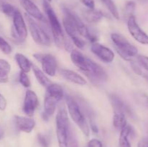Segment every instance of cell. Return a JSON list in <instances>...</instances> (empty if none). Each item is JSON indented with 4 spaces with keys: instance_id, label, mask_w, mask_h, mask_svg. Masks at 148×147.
<instances>
[{
    "instance_id": "42",
    "label": "cell",
    "mask_w": 148,
    "mask_h": 147,
    "mask_svg": "<svg viewBox=\"0 0 148 147\" xmlns=\"http://www.w3.org/2000/svg\"><path fill=\"white\" fill-rule=\"evenodd\" d=\"M46 1H49V2H51V1L52 0H46Z\"/></svg>"
},
{
    "instance_id": "6",
    "label": "cell",
    "mask_w": 148,
    "mask_h": 147,
    "mask_svg": "<svg viewBox=\"0 0 148 147\" xmlns=\"http://www.w3.org/2000/svg\"><path fill=\"white\" fill-rule=\"evenodd\" d=\"M63 26L66 34L69 36L74 44L79 49H82L85 46V41L82 38L80 35L78 33L75 26V13L70 11L69 9L64 7L63 9Z\"/></svg>"
},
{
    "instance_id": "26",
    "label": "cell",
    "mask_w": 148,
    "mask_h": 147,
    "mask_svg": "<svg viewBox=\"0 0 148 147\" xmlns=\"http://www.w3.org/2000/svg\"><path fill=\"white\" fill-rule=\"evenodd\" d=\"M0 50H1L2 53L7 55L10 54L12 50V48L11 46L9 44L8 42L4 40L3 37H1V36H0Z\"/></svg>"
},
{
    "instance_id": "32",
    "label": "cell",
    "mask_w": 148,
    "mask_h": 147,
    "mask_svg": "<svg viewBox=\"0 0 148 147\" xmlns=\"http://www.w3.org/2000/svg\"><path fill=\"white\" fill-rule=\"evenodd\" d=\"M87 147H103V144L100 140L97 138H92L88 143Z\"/></svg>"
},
{
    "instance_id": "1",
    "label": "cell",
    "mask_w": 148,
    "mask_h": 147,
    "mask_svg": "<svg viewBox=\"0 0 148 147\" xmlns=\"http://www.w3.org/2000/svg\"><path fill=\"white\" fill-rule=\"evenodd\" d=\"M72 63L95 84H101L108 79L106 71L101 65L97 63L82 52L73 49L70 52Z\"/></svg>"
},
{
    "instance_id": "9",
    "label": "cell",
    "mask_w": 148,
    "mask_h": 147,
    "mask_svg": "<svg viewBox=\"0 0 148 147\" xmlns=\"http://www.w3.org/2000/svg\"><path fill=\"white\" fill-rule=\"evenodd\" d=\"M13 26L12 28V35L17 41L23 43L27 36V29L25 22L21 12L17 11L13 16Z\"/></svg>"
},
{
    "instance_id": "33",
    "label": "cell",
    "mask_w": 148,
    "mask_h": 147,
    "mask_svg": "<svg viewBox=\"0 0 148 147\" xmlns=\"http://www.w3.org/2000/svg\"><path fill=\"white\" fill-rule=\"evenodd\" d=\"M81 3L88 9L93 10L95 9V1L94 0H80Z\"/></svg>"
},
{
    "instance_id": "23",
    "label": "cell",
    "mask_w": 148,
    "mask_h": 147,
    "mask_svg": "<svg viewBox=\"0 0 148 147\" xmlns=\"http://www.w3.org/2000/svg\"><path fill=\"white\" fill-rule=\"evenodd\" d=\"M0 11L7 17H13V16L16 14L17 11H19V10L10 3L1 1H0Z\"/></svg>"
},
{
    "instance_id": "11",
    "label": "cell",
    "mask_w": 148,
    "mask_h": 147,
    "mask_svg": "<svg viewBox=\"0 0 148 147\" xmlns=\"http://www.w3.org/2000/svg\"><path fill=\"white\" fill-rule=\"evenodd\" d=\"M127 27L130 35L137 42L143 45H148V35L140 28L134 15L131 16L127 20Z\"/></svg>"
},
{
    "instance_id": "12",
    "label": "cell",
    "mask_w": 148,
    "mask_h": 147,
    "mask_svg": "<svg viewBox=\"0 0 148 147\" xmlns=\"http://www.w3.org/2000/svg\"><path fill=\"white\" fill-rule=\"evenodd\" d=\"M39 105V100L37 95L33 91L27 90L25 95L24 102H23V110L27 117L33 116L35 111Z\"/></svg>"
},
{
    "instance_id": "36",
    "label": "cell",
    "mask_w": 148,
    "mask_h": 147,
    "mask_svg": "<svg viewBox=\"0 0 148 147\" xmlns=\"http://www.w3.org/2000/svg\"><path fill=\"white\" fill-rule=\"evenodd\" d=\"M137 147H148V137H145L139 141Z\"/></svg>"
},
{
    "instance_id": "28",
    "label": "cell",
    "mask_w": 148,
    "mask_h": 147,
    "mask_svg": "<svg viewBox=\"0 0 148 147\" xmlns=\"http://www.w3.org/2000/svg\"><path fill=\"white\" fill-rule=\"evenodd\" d=\"M68 147H79L77 140L72 128L69 131V138H68Z\"/></svg>"
},
{
    "instance_id": "17",
    "label": "cell",
    "mask_w": 148,
    "mask_h": 147,
    "mask_svg": "<svg viewBox=\"0 0 148 147\" xmlns=\"http://www.w3.org/2000/svg\"><path fill=\"white\" fill-rule=\"evenodd\" d=\"M61 76L67 81L72 82L77 85H85L87 84V81L85 80L83 76L77 74L74 71L69 69H60L59 71Z\"/></svg>"
},
{
    "instance_id": "38",
    "label": "cell",
    "mask_w": 148,
    "mask_h": 147,
    "mask_svg": "<svg viewBox=\"0 0 148 147\" xmlns=\"http://www.w3.org/2000/svg\"><path fill=\"white\" fill-rule=\"evenodd\" d=\"M132 69L134 70V71L135 72L136 74H143L142 73L141 69H140L136 64H134V63H133V64L132 65Z\"/></svg>"
},
{
    "instance_id": "15",
    "label": "cell",
    "mask_w": 148,
    "mask_h": 147,
    "mask_svg": "<svg viewBox=\"0 0 148 147\" xmlns=\"http://www.w3.org/2000/svg\"><path fill=\"white\" fill-rule=\"evenodd\" d=\"M109 99L111 101V105L116 112H121L125 115L130 117L133 116V112L130 107L127 103L124 102L121 98L114 94H110Z\"/></svg>"
},
{
    "instance_id": "40",
    "label": "cell",
    "mask_w": 148,
    "mask_h": 147,
    "mask_svg": "<svg viewBox=\"0 0 148 147\" xmlns=\"http://www.w3.org/2000/svg\"><path fill=\"white\" fill-rule=\"evenodd\" d=\"M145 79L148 81V76H147V75H145Z\"/></svg>"
},
{
    "instance_id": "27",
    "label": "cell",
    "mask_w": 148,
    "mask_h": 147,
    "mask_svg": "<svg viewBox=\"0 0 148 147\" xmlns=\"http://www.w3.org/2000/svg\"><path fill=\"white\" fill-rule=\"evenodd\" d=\"M19 82H20V83L24 87H30V81L28 76L27 75V73H25V72L20 71V74H19Z\"/></svg>"
},
{
    "instance_id": "21",
    "label": "cell",
    "mask_w": 148,
    "mask_h": 147,
    "mask_svg": "<svg viewBox=\"0 0 148 147\" xmlns=\"http://www.w3.org/2000/svg\"><path fill=\"white\" fill-rule=\"evenodd\" d=\"M32 69H33V73H34V75L36 76L37 81L43 87L46 88L48 86H49L51 84V82L50 81V79L46 76L44 72L40 70L38 67H37L35 65L32 64Z\"/></svg>"
},
{
    "instance_id": "31",
    "label": "cell",
    "mask_w": 148,
    "mask_h": 147,
    "mask_svg": "<svg viewBox=\"0 0 148 147\" xmlns=\"http://www.w3.org/2000/svg\"><path fill=\"white\" fill-rule=\"evenodd\" d=\"M137 61L140 63V64L148 71V56L139 55V56H137Z\"/></svg>"
},
{
    "instance_id": "8",
    "label": "cell",
    "mask_w": 148,
    "mask_h": 147,
    "mask_svg": "<svg viewBox=\"0 0 148 147\" xmlns=\"http://www.w3.org/2000/svg\"><path fill=\"white\" fill-rule=\"evenodd\" d=\"M27 22L28 28L33 40L40 46H49L51 43V36L45 31L40 24L27 14H25Z\"/></svg>"
},
{
    "instance_id": "25",
    "label": "cell",
    "mask_w": 148,
    "mask_h": 147,
    "mask_svg": "<svg viewBox=\"0 0 148 147\" xmlns=\"http://www.w3.org/2000/svg\"><path fill=\"white\" fill-rule=\"evenodd\" d=\"M136 8V4L133 1H129L126 3L125 9H124V15L129 18L131 16L134 15V10Z\"/></svg>"
},
{
    "instance_id": "2",
    "label": "cell",
    "mask_w": 148,
    "mask_h": 147,
    "mask_svg": "<svg viewBox=\"0 0 148 147\" xmlns=\"http://www.w3.org/2000/svg\"><path fill=\"white\" fill-rule=\"evenodd\" d=\"M43 7L48 18V22L50 25L52 37L54 40L56 46L59 48H64L66 51H72L73 50L72 45L65 37L62 30V24L55 13L54 10L51 6L50 3L46 0H43Z\"/></svg>"
},
{
    "instance_id": "16",
    "label": "cell",
    "mask_w": 148,
    "mask_h": 147,
    "mask_svg": "<svg viewBox=\"0 0 148 147\" xmlns=\"http://www.w3.org/2000/svg\"><path fill=\"white\" fill-rule=\"evenodd\" d=\"M14 121H15L16 126L20 131L27 133L31 132L36 126L35 120L30 117L16 115L14 117Z\"/></svg>"
},
{
    "instance_id": "34",
    "label": "cell",
    "mask_w": 148,
    "mask_h": 147,
    "mask_svg": "<svg viewBox=\"0 0 148 147\" xmlns=\"http://www.w3.org/2000/svg\"><path fill=\"white\" fill-rule=\"evenodd\" d=\"M9 73L3 71H0V83L5 84L9 81Z\"/></svg>"
},
{
    "instance_id": "4",
    "label": "cell",
    "mask_w": 148,
    "mask_h": 147,
    "mask_svg": "<svg viewBox=\"0 0 148 147\" xmlns=\"http://www.w3.org/2000/svg\"><path fill=\"white\" fill-rule=\"evenodd\" d=\"M71 128L66 108L61 105L56 116V133L59 147H68V138Z\"/></svg>"
},
{
    "instance_id": "14",
    "label": "cell",
    "mask_w": 148,
    "mask_h": 147,
    "mask_svg": "<svg viewBox=\"0 0 148 147\" xmlns=\"http://www.w3.org/2000/svg\"><path fill=\"white\" fill-rule=\"evenodd\" d=\"M20 4L26 12V14L30 15L38 21H41L45 18L44 15L38 6L32 0H19Z\"/></svg>"
},
{
    "instance_id": "37",
    "label": "cell",
    "mask_w": 148,
    "mask_h": 147,
    "mask_svg": "<svg viewBox=\"0 0 148 147\" xmlns=\"http://www.w3.org/2000/svg\"><path fill=\"white\" fill-rule=\"evenodd\" d=\"M140 98H141V100L140 101L142 102V103L148 109V96H147V95H143V96L140 97Z\"/></svg>"
},
{
    "instance_id": "41",
    "label": "cell",
    "mask_w": 148,
    "mask_h": 147,
    "mask_svg": "<svg viewBox=\"0 0 148 147\" xmlns=\"http://www.w3.org/2000/svg\"><path fill=\"white\" fill-rule=\"evenodd\" d=\"M139 1H148V0H139Z\"/></svg>"
},
{
    "instance_id": "5",
    "label": "cell",
    "mask_w": 148,
    "mask_h": 147,
    "mask_svg": "<svg viewBox=\"0 0 148 147\" xmlns=\"http://www.w3.org/2000/svg\"><path fill=\"white\" fill-rule=\"evenodd\" d=\"M65 102L66 105V109L72 120L79 127L85 136H89V125L77 99H75L73 97L66 95L65 97Z\"/></svg>"
},
{
    "instance_id": "10",
    "label": "cell",
    "mask_w": 148,
    "mask_h": 147,
    "mask_svg": "<svg viewBox=\"0 0 148 147\" xmlns=\"http://www.w3.org/2000/svg\"><path fill=\"white\" fill-rule=\"evenodd\" d=\"M33 57L41 64L43 71L50 76H55L57 69V60L49 53H34Z\"/></svg>"
},
{
    "instance_id": "35",
    "label": "cell",
    "mask_w": 148,
    "mask_h": 147,
    "mask_svg": "<svg viewBox=\"0 0 148 147\" xmlns=\"http://www.w3.org/2000/svg\"><path fill=\"white\" fill-rule=\"evenodd\" d=\"M7 99H5V97L2 95L0 94V110H4L6 108H7Z\"/></svg>"
},
{
    "instance_id": "20",
    "label": "cell",
    "mask_w": 148,
    "mask_h": 147,
    "mask_svg": "<svg viewBox=\"0 0 148 147\" xmlns=\"http://www.w3.org/2000/svg\"><path fill=\"white\" fill-rule=\"evenodd\" d=\"M14 59L21 71L25 72V73L30 72V69H32V63L25 55L17 53L14 56Z\"/></svg>"
},
{
    "instance_id": "24",
    "label": "cell",
    "mask_w": 148,
    "mask_h": 147,
    "mask_svg": "<svg viewBox=\"0 0 148 147\" xmlns=\"http://www.w3.org/2000/svg\"><path fill=\"white\" fill-rule=\"evenodd\" d=\"M108 10H109L110 13L112 14L113 17L116 18V20L119 19V13L118 9H117L115 3L113 1V0H102Z\"/></svg>"
},
{
    "instance_id": "19",
    "label": "cell",
    "mask_w": 148,
    "mask_h": 147,
    "mask_svg": "<svg viewBox=\"0 0 148 147\" xmlns=\"http://www.w3.org/2000/svg\"><path fill=\"white\" fill-rule=\"evenodd\" d=\"M119 139V147H132L129 136L132 133V127L127 124L124 128L121 130Z\"/></svg>"
},
{
    "instance_id": "7",
    "label": "cell",
    "mask_w": 148,
    "mask_h": 147,
    "mask_svg": "<svg viewBox=\"0 0 148 147\" xmlns=\"http://www.w3.org/2000/svg\"><path fill=\"white\" fill-rule=\"evenodd\" d=\"M111 38L117 53L122 59L131 61L134 58L137 57L138 54V49L134 45L130 43L122 35L112 33L111 35Z\"/></svg>"
},
{
    "instance_id": "29",
    "label": "cell",
    "mask_w": 148,
    "mask_h": 147,
    "mask_svg": "<svg viewBox=\"0 0 148 147\" xmlns=\"http://www.w3.org/2000/svg\"><path fill=\"white\" fill-rule=\"evenodd\" d=\"M37 139L38 141L39 144L41 147H49L50 146V141H49V138L46 136V135H43L41 133L38 134Z\"/></svg>"
},
{
    "instance_id": "39",
    "label": "cell",
    "mask_w": 148,
    "mask_h": 147,
    "mask_svg": "<svg viewBox=\"0 0 148 147\" xmlns=\"http://www.w3.org/2000/svg\"><path fill=\"white\" fill-rule=\"evenodd\" d=\"M4 135V131L3 130V128L0 126V140H1L3 138Z\"/></svg>"
},
{
    "instance_id": "3",
    "label": "cell",
    "mask_w": 148,
    "mask_h": 147,
    "mask_svg": "<svg viewBox=\"0 0 148 147\" xmlns=\"http://www.w3.org/2000/svg\"><path fill=\"white\" fill-rule=\"evenodd\" d=\"M46 89V95L43 103V110L42 114V118L44 120H48L54 114L56 109V105L58 102L64 97L63 88L59 84L51 83L48 86Z\"/></svg>"
},
{
    "instance_id": "13",
    "label": "cell",
    "mask_w": 148,
    "mask_h": 147,
    "mask_svg": "<svg viewBox=\"0 0 148 147\" xmlns=\"http://www.w3.org/2000/svg\"><path fill=\"white\" fill-rule=\"evenodd\" d=\"M91 51L104 63H111L115 57L114 53L111 49L97 42L92 44Z\"/></svg>"
},
{
    "instance_id": "22",
    "label": "cell",
    "mask_w": 148,
    "mask_h": 147,
    "mask_svg": "<svg viewBox=\"0 0 148 147\" xmlns=\"http://www.w3.org/2000/svg\"><path fill=\"white\" fill-rule=\"evenodd\" d=\"M113 125L116 129L121 131L127 125L126 115L121 112L114 111V117H113Z\"/></svg>"
},
{
    "instance_id": "18",
    "label": "cell",
    "mask_w": 148,
    "mask_h": 147,
    "mask_svg": "<svg viewBox=\"0 0 148 147\" xmlns=\"http://www.w3.org/2000/svg\"><path fill=\"white\" fill-rule=\"evenodd\" d=\"M82 16L88 22L92 23V24L99 22L104 17L103 13L100 10H95V9L93 10L88 9V10H83Z\"/></svg>"
},
{
    "instance_id": "30",
    "label": "cell",
    "mask_w": 148,
    "mask_h": 147,
    "mask_svg": "<svg viewBox=\"0 0 148 147\" xmlns=\"http://www.w3.org/2000/svg\"><path fill=\"white\" fill-rule=\"evenodd\" d=\"M10 70H11V65L10 64V63L7 60L0 59V71L9 73Z\"/></svg>"
}]
</instances>
